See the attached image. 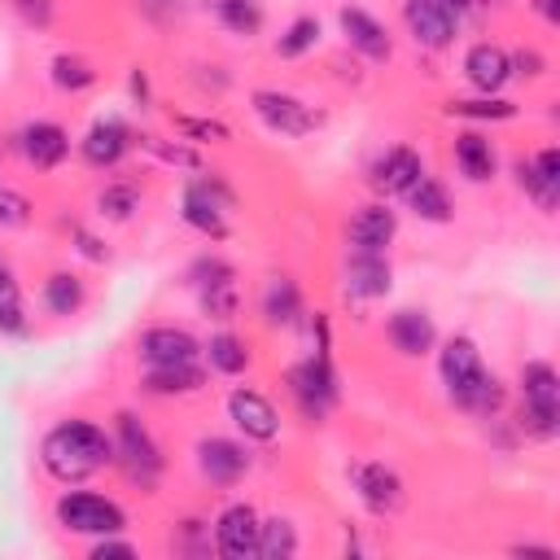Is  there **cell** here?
Listing matches in <instances>:
<instances>
[{
    "instance_id": "30bf717a",
    "label": "cell",
    "mask_w": 560,
    "mask_h": 560,
    "mask_svg": "<svg viewBox=\"0 0 560 560\" xmlns=\"http://www.w3.org/2000/svg\"><path fill=\"white\" fill-rule=\"evenodd\" d=\"M254 114L262 118L267 131H280V136H306V131H315V122H319L298 96L276 92V88H258V92H254Z\"/></svg>"
},
{
    "instance_id": "603a6c76",
    "label": "cell",
    "mask_w": 560,
    "mask_h": 560,
    "mask_svg": "<svg viewBox=\"0 0 560 560\" xmlns=\"http://www.w3.org/2000/svg\"><path fill=\"white\" fill-rule=\"evenodd\" d=\"M346 293H354V298L389 293V262H385V254L350 249V258H346Z\"/></svg>"
},
{
    "instance_id": "4dcf8cb0",
    "label": "cell",
    "mask_w": 560,
    "mask_h": 560,
    "mask_svg": "<svg viewBox=\"0 0 560 560\" xmlns=\"http://www.w3.org/2000/svg\"><path fill=\"white\" fill-rule=\"evenodd\" d=\"M0 332L9 337H26V311H22V293L13 271L0 262Z\"/></svg>"
},
{
    "instance_id": "f546056e",
    "label": "cell",
    "mask_w": 560,
    "mask_h": 560,
    "mask_svg": "<svg viewBox=\"0 0 560 560\" xmlns=\"http://www.w3.org/2000/svg\"><path fill=\"white\" fill-rule=\"evenodd\" d=\"M210 13H214L232 35H258V26H262L258 0H210Z\"/></svg>"
},
{
    "instance_id": "4fadbf2b",
    "label": "cell",
    "mask_w": 560,
    "mask_h": 560,
    "mask_svg": "<svg viewBox=\"0 0 560 560\" xmlns=\"http://www.w3.org/2000/svg\"><path fill=\"white\" fill-rule=\"evenodd\" d=\"M197 468L214 486H236L249 472V451L232 438H201L197 442Z\"/></svg>"
},
{
    "instance_id": "b9f144b4",
    "label": "cell",
    "mask_w": 560,
    "mask_h": 560,
    "mask_svg": "<svg viewBox=\"0 0 560 560\" xmlns=\"http://www.w3.org/2000/svg\"><path fill=\"white\" fill-rule=\"evenodd\" d=\"M512 61V74H542V57L538 52H516V57H508Z\"/></svg>"
},
{
    "instance_id": "bcb514c9",
    "label": "cell",
    "mask_w": 560,
    "mask_h": 560,
    "mask_svg": "<svg viewBox=\"0 0 560 560\" xmlns=\"http://www.w3.org/2000/svg\"><path fill=\"white\" fill-rule=\"evenodd\" d=\"M512 551H516V556H547V560H551V556H556V551H551V547H512Z\"/></svg>"
},
{
    "instance_id": "3957f363",
    "label": "cell",
    "mask_w": 560,
    "mask_h": 560,
    "mask_svg": "<svg viewBox=\"0 0 560 560\" xmlns=\"http://www.w3.org/2000/svg\"><path fill=\"white\" fill-rule=\"evenodd\" d=\"M521 429L542 442L560 433V376L542 359L521 368Z\"/></svg>"
},
{
    "instance_id": "2e32d148",
    "label": "cell",
    "mask_w": 560,
    "mask_h": 560,
    "mask_svg": "<svg viewBox=\"0 0 560 560\" xmlns=\"http://www.w3.org/2000/svg\"><path fill=\"white\" fill-rule=\"evenodd\" d=\"M402 22L420 48H446L455 35V13L438 0H402Z\"/></svg>"
},
{
    "instance_id": "8fae6325",
    "label": "cell",
    "mask_w": 560,
    "mask_h": 560,
    "mask_svg": "<svg viewBox=\"0 0 560 560\" xmlns=\"http://www.w3.org/2000/svg\"><path fill=\"white\" fill-rule=\"evenodd\" d=\"M192 284H197L201 311L210 319H232L236 315V284H232V267L223 258H201L192 267Z\"/></svg>"
},
{
    "instance_id": "d6986e66",
    "label": "cell",
    "mask_w": 560,
    "mask_h": 560,
    "mask_svg": "<svg viewBox=\"0 0 560 560\" xmlns=\"http://www.w3.org/2000/svg\"><path fill=\"white\" fill-rule=\"evenodd\" d=\"M341 31H346V39H350V48H359L368 61H389V52H394V44H389V31L368 13V9H359V4H346L341 9Z\"/></svg>"
},
{
    "instance_id": "8992f818",
    "label": "cell",
    "mask_w": 560,
    "mask_h": 560,
    "mask_svg": "<svg viewBox=\"0 0 560 560\" xmlns=\"http://www.w3.org/2000/svg\"><path fill=\"white\" fill-rule=\"evenodd\" d=\"M114 459H122V464H127V472H131L140 486H153V477L162 472V451H158L153 433H149L131 411H122V416H118Z\"/></svg>"
},
{
    "instance_id": "e0dca14e",
    "label": "cell",
    "mask_w": 560,
    "mask_h": 560,
    "mask_svg": "<svg viewBox=\"0 0 560 560\" xmlns=\"http://www.w3.org/2000/svg\"><path fill=\"white\" fill-rule=\"evenodd\" d=\"M394 232H398V214L389 206H381V201L359 206L350 214V228H346L350 249H363V254H385V245L394 241Z\"/></svg>"
},
{
    "instance_id": "5bb4252c",
    "label": "cell",
    "mask_w": 560,
    "mask_h": 560,
    "mask_svg": "<svg viewBox=\"0 0 560 560\" xmlns=\"http://www.w3.org/2000/svg\"><path fill=\"white\" fill-rule=\"evenodd\" d=\"M420 175H424V162H420V153H416V149H407V144L385 149V153L368 166V184H372L376 192H385V197L407 192Z\"/></svg>"
},
{
    "instance_id": "d4e9b609",
    "label": "cell",
    "mask_w": 560,
    "mask_h": 560,
    "mask_svg": "<svg viewBox=\"0 0 560 560\" xmlns=\"http://www.w3.org/2000/svg\"><path fill=\"white\" fill-rule=\"evenodd\" d=\"M455 166H459L472 184H486V179L494 175V149H490V140H481L477 131L455 136Z\"/></svg>"
},
{
    "instance_id": "e575fe53",
    "label": "cell",
    "mask_w": 560,
    "mask_h": 560,
    "mask_svg": "<svg viewBox=\"0 0 560 560\" xmlns=\"http://www.w3.org/2000/svg\"><path fill=\"white\" fill-rule=\"evenodd\" d=\"M315 39H319V22H315V18H293V22L284 26V35L276 39V52H280V57H302V52L315 48Z\"/></svg>"
},
{
    "instance_id": "6da1fadb",
    "label": "cell",
    "mask_w": 560,
    "mask_h": 560,
    "mask_svg": "<svg viewBox=\"0 0 560 560\" xmlns=\"http://www.w3.org/2000/svg\"><path fill=\"white\" fill-rule=\"evenodd\" d=\"M39 459L61 486H74V481L101 472L105 464H114V438L92 420H61L44 438Z\"/></svg>"
},
{
    "instance_id": "d590c367",
    "label": "cell",
    "mask_w": 560,
    "mask_h": 560,
    "mask_svg": "<svg viewBox=\"0 0 560 560\" xmlns=\"http://www.w3.org/2000/svg\"><path fill=\"white\" fill-rule=\"evenodd\" d=\"M52 83H57L61 92H83V88H92V83H96V70H92L83 57L61 52V57L52 61Z\"/></svg>"
},
{
    "instance_id": "1f68e13d",
    "label": "cell",
    "mask_w": 560,
    "mask_h": 560,
    "mask_svg": "<svg viewBox=\"0 0 560 560\" xmlns=\"http://www.w3.org/2000/svg\"><path fill=\"white\" fill-rule=\"evenodd\" d=\"M293 551H298V534H293L289 521H280V516L258 521V556H267V560H289Z\"/></svg>"
},
{
    "instance_id": "7bdbcfd3",
    "label": "cell",
    "mask_w": 560,
    "mask_h": 560,
    "mask_svg": "<svg viewBox=\"0 0 560 560\" xmlns=\"http://www.w3.org/2000/svg\"><path fill=\"white\" fill-rule=\"evenodd\" d=\"M18 9H22V18H26V22H39V26H44V22H48V13H52V9H48V0H18Z\"/></svg>"
},
{
    "instance_id": "83f0119b",
    "label": "cell",
    "mask_w": 560,
    "mask_h": 560,
    "mask_svg": "<svg viewBox=\"0 0 560 560\" xmlns=\"http://www.w3.org/2000/svg\"><path fill=\"white\" fill-rule=\"evenodd\" d=\"M44 306H48V315H74L79 306H83V280L79 276H70V271H52L48 280H44Z\"/></svg>"
},
{
    "instance_id": "7c38bea8",
    "label": "cell",
    "mask_w": 560,
    "mask_h": 560,
    "mask_svg": "<svg viewBox=\"0 0 560 560\" xmlns=\"http://www.w3.org/2000/svg\"><path fill=\"white\" fill-rule=\"evenodd\" d=\"M197 354H201V341L188 328L153 324V328L140 332V359L149 368H162V363H197Z\"/></svg>"
},
{
    "instance_id": "5b68a950",
    "label": "cell",
    "mask_w": 560,
    "mask_h": 560,
    "mask_svg": "<svg viewBox=\"0 0 560 560\" xmlns=\"http://www.w3.org/2000/svg\"><path fill=\"white\" fill-rule=\"evenodd\" d=\"M289 394L298 398L306 420H324L328 407L337 402V372L328 363V354H311L289 372Z\"/></svg>"
},
{
    "instance_id": "8d00e7d4",
    "label": "cell",
    "mask_w": 560,
    "mask_h": 560,
    "mask_svg": "<svg viewBox=\"0 0 560 560\" xmlns=\"http://www.w3.org/2000/svg\"><path fill=\"white\" fill-rule=\"evenodd\" d=\"M516 184H521V188H525L542 210H551V206H556V192H560V188H556V184H547V179L534 171V162H525V158L516 162Z\"/></svg>"
},
{
    "instance_id": "74e56055",
    "label": "cell",
    "mask_w": 560,
    "mask_h": 560,
    "mask_svg": "<svg viewBox=\"0 0 560 560\" xmlns=\"http://www.w3.org/2000/svg\"><path fill=\"white\" fill-rule=\"evenodd\" d=\"M175 131L197 136V140H228V127H223V122H210V118H188V114H175Z\"/></svg>"
},
{
    "instance_id": "60d3db41",
    "label": "cell",
    "mask_w": 560,
    "mask_h": 560,
    "mask_svg": "<svg viewBox=\"0 0 560 560\" xmlns=\"http://www.w3.org/2000/svg\"><path fill=\"white\" fill-rule=\"evenodd\" d=\"M105 556H136V547H131V542H118V538H109V534H101V538L92 542V560H105Z\"/></svg>"
},
{
    "instance_id": "7a4b0ae2",
    "label": "cell",
    "mask_w": 560,
    "mask_h": 560,
    "mask_svg": "<svg viewBox=\"0 0 560 560\" xmlns=\"http://www.w3.org/2000/svg\"><path fill=\"white\" fill-rule=\"evenodd\" d=\"M442 381H446V394L455 407L472 411V416H494L503 407V385L486 372L481 363V350L472 346V337H451L442 346Z\"/></svg>"
},
{
    "instance_id": "ba28073f",
    "label": "cell",
    "mask_w": 560,
    "mask_h": 560,
    "mask_svg": "<svg viewBox=\"0 0 560 560\" xmlns=\"http://www.w3.org/2000/svg\"><path fill=\"white\" fill-rule=\"evenodd\" d=\"M228 206H232V192L219 179H192L184 188V223L206 232V236H223L228 232V223H223Z\"/></svg>"
},
{
    "instance_id": "484cf974",
    "label": "cell",
    "mask_w": 560,
    "mask_h": 560,
    "mask_svg": "<svg viewBox=\"0 0 560 560\" xmlns=\"http://www.w3.org/2000/svg\"><path fill=\"white\" fill-rule=\"evenodd\" d=\"M402 197H407L411 210H416L420 219H429V223H446V219H451V192H446L442 179H433V175H420Z\"/></svg>"
},
{
    "instance_id": "44dd1931",
    "label": "cell",
    "mask_w": 560,
    "mask_h": 560,
    "mask_svg": "<svg viewBox=\"0 0 560 560\" xmlns=\"http://www.w3.org/2000/svg\"><path fill=\"white\" fill-rule=\"evenodd\" d=\"M385 332H389V346H394L398 354H407V359L433 350V341H438L433 319H429L424 311H411V306H407V311H394L389 324H385Z\"/></svg>"
},
{
    "instance_id": "f1b7e54d",
    "label": "cell",
    "mask_w": 560,
    "mask_h": 560,
    "mask_svg": "<svg viewBox=\"0 0 560 560\" xmlns=\"http://www.w3.org/2000/svg\"><path fill=\"white\" fill-rule=\"evenodd\" d=\"M206 363H210L214 372H223V376H236V372L249 368V350H245L241 337H232V332H214L210 346H206Z\"/></svg>"
},
{
    "instance_id": "7dc6e473",
    "label": "cell",
    "mask_w": 560,
    "mask_h": 560,
    "mask_svg": "<svg viewBox=\"0 0 560 560\" xmlns=\"http://www.w3.org/2000/svg\"><path fill=\"white\" fill-rule=\"evenodd\" d=\"M438 4H446V9H451V13H455V18H459V13H464V9H472V0H438Z\"/></svg>"
},
{
    "instance_id": "277c9868",
    "label": "cell",
    "mask_w": 560,
    "mask_h": 560,
    "mask_svg": "<svg viewBox=\"0 0 560 560\" xmlns=\"http://www.w3.org/2000/svg\"><path fill=\"white\" fill-rule=\"evenodd\" d=\"M57 525L70 529V534H118L122 529V508L105 494H92V490H66L57 499Z\"/></svg>"
},
{
    "instance_id": "52a82bcc",
    "label": "cell",
    "mask_w": 560,
    "mask_h": 560,
    "mask_svg": "<svg viewBox=\"0 0 560 560\" xmlns=\"http://www.w3.org/2000/svg\"><path fill=\"white\" fill-rule=\"evenodd\" d=\"M350 486H354L359 503H363L368 512H376V516H389V512H398V503H402V481H398V472L385 468V464H376V459L350 464Z\"/></svg>"
},
{
    "instance_id": "ab89813d",
    "label": "cell",
    "mask_w": 560,
    "mask_h": 560,
    "mask_svg": "<svg viewBox=\"0 0 560 560\" xmlns=\"http://www.w3.org/2000/svg\"><path fill=\"white\" fill-rule=\"evenodd\" d=\"M529 162H534V171H538L547 184H556V188H560V153H556V149H542V153H538V158H529Z\"/></svg>"
},
{
    "instance_id": "f6af8a7d",
    "label": "cell",
    "mask_w": 560,
    "mask_h": 560,
    "mask_svg": "<svg viewBox=\"0 0 560 560\" xmlns=\"http://www.w3.org/2000/svg\"><path fill=\"white\" fill-rule=\"evenodd\" d=\"M131 92H136L140 101L149 96V83H144V70H131Z\"/></svg>"
},
{
    "instance_id": "f35d334b",
    "label": "cell",
    "mask_w": 560,
    "mask_h": 560,
    "mask_svg": "<svg viewBox=\"0 0 560 560\" xmlns=\"http://www.w3.org/2000/svg\"><path fill=\"white\" fill-rule=\"evenodd\" d=\"M26 214H31V201L13 188H0V223L18 228V223H26Z\"/></svg>"
},
{
    "instance_id": "836d02e7",
    "label": "cell",
    "mask_w": 560,
    "mask_h": 560,
    "mask_svg": "<svg viewBox=\"0 0 560 560\" xmlns=\"http://www.w3.org/2000/svg\"><path fill=\"white\" fill-rule=\"evenodd\" d=\"M136 206H140V188L136 184H109V188H101L96 192V210L105 214V219H131L136 214Z\"/></svg>"
},
{
    "instance_id": "ee69618b",
    "label": "cell",
    "mask_w": 560,
    "mask_h": 560,
    "mask_svg": "<svg viewBox=\"0 0 560 560\" xmlns=\"http://www.w3.org/2000/svg\"><path fill=\"white\" fill-rule=\"evenodd\" d=\"M547 22H560V0H529Z\"/></svg>"
},
{
    "instance_id": "d6a6232c",
    "label": "cell",
    "mask_w": 560,
    "mask_h": 560,
    "mask_svg": "<svg viewBox=\"0 0 560 560\" xmlns=\"http://www.w3.org/2000/svg\"><path fill=\"white\" fill-rule=\"evenodd\" d=\"M446 114L472 118V122H508V118H516V105L499 101V96H481V101H446Z\"/></svg>"
},
{
    "instance_id": "cb8c5ba5",
    "label": "cell",
    "mask_w": 560,
    "mask_h": 560,
    "mask_svg": "<svg viewBox=\"0 0 560 560\" xmlns=\"http://www.w3.org/2000/svg\"><path fill=\"white\" fill-rule=\"evenodd\" d=\"M201 385H206V372L197 363H162V368H149L144 372V389L149 394H162V398H171V394H197Z\"/></svg>"
},
{
    "instance_id": "ac0fdd59",
    "label": "cell",
    "mask_w": 560,
    "mask_h": 560,
    "mask_svg": "<svg viewBox=\"0 0 560 560\" xmlns=\"http://www.w3.org/2000/svg\"><path fill=\"white\" fill-rule=\"evenodd\" d=\"M18 149H22V158H26L31 166L52 171V166L70 153V136H66V127H57V122H26V127L18 131Z\"/></svg>"
},
{
    "instance_id": "4316f807",
    "label": "cell",
    "mask_w": 560,
    "mask_h": 560,
    "mask_svg": "<svg viewBox=\"0 0 560 560\" xmlns=\"http://www.w3.org/2000/svg\"><path fill=\"white\" fill-rule=\"evenodd\" d=\"M262 315L267 324H293L302 315V293L289 276H271L267 289H262Z\"/></svg>"
},
{
    "instance_id": "9c48e42d",
    "label": "cell",
    "mask_w": 560,
    "mask_h": 560,
    "mask_svg": "<svg viewBox=\"0 0 560 560\" xmlns=\"http://www.w3.org/2000/svg\"><path fill=\"white\" fill-rule=\"evenodd\" d=\"M214 551L223 560H249L258 556V512L249 503H232L214 521Z\"/></svg>"
},
{
    "instance_id": "9a60e30c",
    "label": "cell",
    "mask_w": 560,
    "mask_h": 560,
    "mask_svg": "<svg viewBox=\"0 0 560 560\" xmlns=\"http://www.w3.org/2000/svg\"><path fill=\"white\" fill-rule=\"evenodd\" d=\"M228 416H232V424L245 433V438H254V442H271L276 433H280V416H276V407L258 394V389H232L228 394Z\"/></svg>"
},
{
    "instance_id": "ffe728a7",
    "label": "cell",
    "mask_w": 560,
    "mask_h": 560,
    "mask_svg": "<svg viewBox=\"0 0 560 560\" xmlns=\"http://www.w3.org/2000/svg\"><path fill=\"white\" fill-rule=\"evenodd\" d=\"M464 74H468V83H472L477 92L494 96V92L512 79V61H508V52H503L499 44H472L468 57H464Z\"/></svg>"
},
{
    "instance_id": "7402d4cb",
    "label": "cell",
    "mask_w": 560,
    "mask_h": 560,
    "mask_svg": "<svg viewBox=\"0 0 560 560\" xmlns=\"http://www.w3.org/2000/svg\"><path fill=\"white\" fill-rule=\"evenodd\" d=\"M83 158L92 162V166H118L122 162V153L131 149V131L118 122V118H101V122H92V131L83 136Z\"/></svg>"
}]
</instances>
